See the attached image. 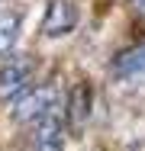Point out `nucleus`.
<instances>
[{
	"instance_id": "0eeeda50",
	"label": "nucleus",
	"mask_w": 145,
	"mask_h": 151,
	"mask_svg": "<svg viewBox=\"0 0 145 151\" xmlns=\"http://www.w3.org/2000/svg\"><path fill=\"white\" fill-rule=\"evenodd\" d=\"M20 13L10 6H0V55H7L20 39Z\"/></svg>"
},
{
	"instance_id": "20e7f679",
	"label": "nucleus",
	"mask_w": 145,
	"mask_h": 151,
	"mask_svg": "<svg viewBox=\"0 0 145 151\" xmlns=\"http://www.w3.org/2000/svg\"><path fill=\"white\" fill-rule=\"evenodd\" d=\"M32 142H36V151H65V122L55 109L39 119Z\"/></svg>"
},
{
	"instance_id": "39448f33",
	"label": "nucleus",
	"mask_w": 145,
	"mask_h": 151,
	"mask_svg": "<svg viewBox=\"0 0 145 151\" xmlns=\"http://www.w3.org/2000/svg\"><path fill=\"white\" fill-rule=\"evenodd\" d=\"M119 81H145V42L142 45H132V48H123L110 64Z\"/></svg>"
},
{
	"instance_id": "6e6552de",
	"label": "nucleus",
	"mask_w": 145,
	"mask_h": 151,
	"mask_svg": "<svg viewBox=\"0 0 145 151\" xmlns=\"http://www.w3.org/2000/svg\"><path fill=\"white\" fill-rule=\"evenodd\" d=\"M129 6H132L136 16H145V0H129Z\"/></svg>"
},
{
	"instance_id": "423d86ee",
	"label": "nucleus",
	"mask_w": 145,
	"mask_h": 151,
	"mask_svg": "<svg viewBox=\"0 0 145 151\" xmlns=\"http://www.w3.org/2000/svg\"><path fill=\"white\" fill-rule=\"evenodd\" d=\"M87 119H90V87L78 84L71 90V100H68V125L71 129H81Z\"/></svg>"
},
{
	"instance_id": "7ed1b4c3",
	"label": "nucleus",
	"mask_w": 145,
	"mask_h": 151,
	"mask_svg": "<svg viewBox=\"0 0 145 151\" xmlns=\"http://www.w3.org/2000/svg\"><path fill=\"white\" fill-rule=\"evenodd\" d=\"M74 26H78V6L71 0H49L39 32L45 39H61V35L74 32Z\"/></svg>"
},
{
	"instance_id": "f257e3e1",
	"label": "nucleus",
	"mask_w": 145,
	"mask_h": 151,
	"mask_svg": "<svg viewBox=\"0 0 145 151\" xmlns=\"http://www.w3.org/2000/svg\"><path fill=\"white\" fill-rule=\"evenodd\" d=\"M58 103V90L55 84H36V87H26V90L16 96L13 103V119L20 122H39L45 113H52Z\"/></svg>"
},
{
	"instance_id": "f03ea898",
	"label": "nucleus",
	"mask_w": 145,
	"mask_h": 151,
	"mask_svg": "<svg viewBox=\"0 0 145 151\" xmlns=\"http://www.w3.org/2000/svg\"><path fill=\"white\" fill-rule=\"evenodd\" d=\"M36 71V58L32 55H13L0 64V100H13L26 90Z\"/></svg>"
}]
</instances>
